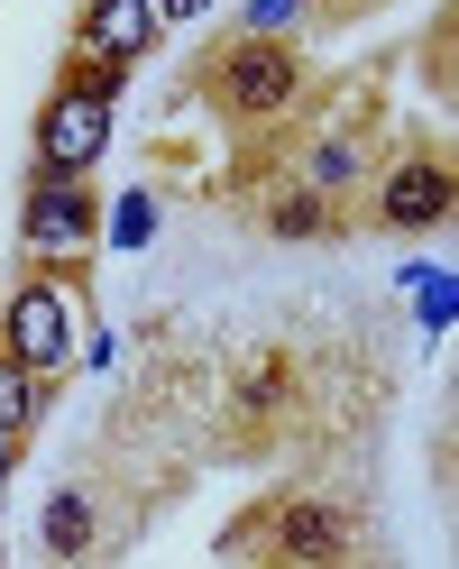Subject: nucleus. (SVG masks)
I'll use <instances>...</instances> for the list:
<instances>
[{
	"mask_svg": "<svg viewBox=\"0 0 459 569\" xmlns=\"http://www.w3.org/2000/svg\"><path fill=\"white\" fill-rule=\"evenodd\" d=\"M312 92L295 38H258V28H230L193 56V101H211L239 138H267L276 120H295V101Z\"/></svg>",
	"mask_w": 459,
	"mask_h": 569,
	"instance_id": "f257e3e1",
	"label": "nucleus"
},
{
	"mask_svg": "<svg viewBox=\"0 0 459 569\" xmlns=\"http://www.w3.org/2000/svg\"><path fill=\"white\" fill-rule=\"evenodd\" d=\"M230 560H349L368 551V506L359 496H267L230 523Z\"/></svg>",
	"mask_w": 459,
	"mask_h": 569,
	"instance_id": "f03ea898",
	"label": "nucleus"
},
{
	"mask_svg": "<svg viewBox=\"0 0 459 569\" xmlns=\"http://www.w3.org/2000/svg\"><path fill=\"white\" fill-rule=\"evenodd\" d=\"M83 276H64V267H38L28 258L19 284H10V303H0V349H10L19 368H38V377H64L74 368V295Z\"/></svg>",
	"mask_w": 459,
	"mask_h": 569,
	"instance_id": "7ed1b4c3",
	"label": "nucleus"
},
{
	"mask_svg": "<svg viewBox=\"0 0 459 569\" xmlns=\"http://www.w3.org/2000/svg\"><path fill=\"white\" fill-rule=\"evenodd\" d=\"M459 211V174L441 148H405V157H386L359 202H349V221H368V230H441Z\"/></svg>",
	"mask_w": 459,
	"mask_h": 569,
	"instance_id": "20e7f679",
	"label": "nucleus"
},
{
	"mask_svg": "<svg viewBox=\"0 0 459 569\" xmlns=\"http://www.w3.org/2000/svg\"><path fill=\"white\" fill-rule=\"evenodd\" d=\"M92 239H101V202L83 174H38L19 202V248L38 267H64V276H83L92 267Z\"/></svg>",
	"mask_w": 459,
	"mask_h": 569,
	"instance_id": "39448f33",
	"label": "nucleus"
},
{
	"mask_svg": "<svg viewBox=\"0 0 459 569\" xmlns=\"http://www.w3.org/2000/svg\"><path fill=\"white\" fill-rule=\"evenodd\" d=\"M111 148V101L56 92L38 111V174H92V157Z\"/></svg>",
	"mask_w": 459,
	"mask_h": 569,
	"instance_id": "423d86ee",
	"label": "nucleus"
},
{
	"mask_svg": "<svg viewBox=\"0 0 459 569\" xmlns=\"http://www.w3.org/2000/svg\"><path fill=\"white\" fill-rule=\"evenodd\" d=\"M249 193H258V230L267 239H340L349 230V211L331 193L295 184V174H267V184H249Z\"/></svg>",
	"mask_w": 459,
	"mask_h": 569,
	"instance_id": "0eeeda50",
	"label": "nucleus"
},
{
	"mask_svg": "<svg viewBox=\"0 0 459 569\" xmlns=\"http://www.w3.org/2000/svg\"><path fill=\"white\" fill-rule=\"evenodd\" d=\"M157 10H148V0H92V10H83V28H74V47H92V56H120V64H138V56H148L157 47Z\"/></svg>",
	"mask_w": 459,
	"mask_h": 569,
	"instance_id": "6e6552de",
	"label": "nucleus"
},
{
	"mask_svg": "<svg viewBox=\"0 0 459 569\" xmlns=\"http://www.w3.org/2000/svg\"><path fill=\"white\" fill-rule=\"evenodd\" d=\"M38 405H47V377L19 368L10 349H0V432H28V422H38Z\"/></svg>",
	"mask_w": 459,
	"mask_h": 569,
	"instance_id": "1a4fd4ad",
	"label": "nucleus"
},
{
	"mask_svg": "<svg viewBox=\"0 0 459 569\" xmlns=\"http://www.w3.org/2000/svg\"><path fill=\"white\" fill-rule=\"evenodd\" d=\"M120 83H129V64H120V56H92V47L64 56V92H74V101H111Z\"/></svg>",
	"mask_w": 459,
	"mask_h": 569,
	"instance_id": "9d476101",
	"label": "nucleus"
},
{
	"mask_svg": "<svg viewBox=\"0 0 459 569\" xmlns=\"http://www.w3.org/2000/svg\"><path fill=\"white\" fill-rule=\"evenodd\" d=\"M239 28H258V38H295V28H312L303 19V0H249V19Z\"/></svg>",
	"mask_w": 459,
	"mask_h": 569,
	"instance_id": "9b49d317",
	"label": "nucleus"
},
{
	"mask_svg": "<svg viewBox=\"0 0 459 569\" xmlns=\"http://www.w3.org/2000/svg\"><path fill=\"white\" fill-rule=\"evenodd\" d=\"M359 10H368V0H312L303 19H312V28H340V19H359Z\"/></svg>",
	"mask_w": 459,
	"mask_h": 569,
	"instance_id": "f8f14e48",
	"label": "nucleus"
},
{
	"mask_svg": "<svg viewBox=\"0 0 459 569\" xmlns=\"http://www.w3.org/2000/svg\"><path fill=\"white\" fill-rule=\"evenodd\" d=\"M157 19H193V10H211V0H148Z\"/></svg>",
	"mask_w": 459,
	"mask_h": 569,
	"instance_id": "ddd939ff",
	"label": "nucleus"
},
{
	"mask_svg": "<svg viewBox=\"0 0 459 569\" xmlns=\"http://www.w3.org/2000/svg\"><path fill=\"white\" fill-rule=\"evenodd\" d=\"M10 441H19V432H0V487H10V459H19V450H10Z\"/></svg>",
	"mask_w": 459,
	"mask_h": 569,
	"instance_id": "4468645a",
	"label": "nucleus"
}]
</instances>
